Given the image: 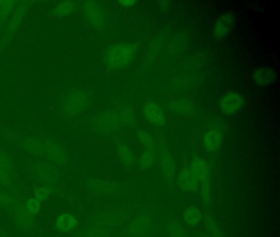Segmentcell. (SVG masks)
<instances>
[{
	"label": "cell",
	"mask_w": 280,
	"mask_h": 237,
	"mask_svg": "<svg viewBox=\"0 0 280 237\" xmlns=\"http://www.w3.org/2000/svg\"><path fill=\"white\" fill-rule=\"evenodd\" d=\"M167 107L174 114L180 115H190L195 111V106L192 103L185 100H176L167 104Z\"/></svg>",
	"instance_id": "obj_10"
},
{
	"label": "cell",
	"mask_w": 280,
	"mask_h": 237,
	"mask_svg": "<svg viewBox=\"0 0 280 237\" xmlns=\"http://www.w3.org/2000/svg\"><path fill=\"white\" fill-rule=\"evenodd\" d=\"M160 169L163 175L167 181H172L175 174V163L173 157L168 152L161 148L160 151Z\"/></svg>",
	"instance_id": "obj_8"
},
{
	"label": "cell",
	"mask_w": 280,
	"mask_h": 237,
	"mask_svg": "<svg viewBox=\"0 0 280 237\" xmlns=\"http://www.w3.org/2000/svg\"><path fill=\"white\" fill-rule=\"evenodd\" d=\"M118 153L121 160L124 162L127 166L131 165L133 162V154L131 152V148H129L127 144H122L118 149Z\"/></svg>",
	"instance_id": "obj_16"
},
{
	"label": "cell",
	"mask_w": 280,
	"mask_h": 237,
	"mask_svg": "<svg viewBox=\"0 0 280 237\" xmlns=\"http://www.w3.org/2000/svg\"><path fill=\"white\" fill-rule=\"evenodd\" d=\"M275 79V71L269 68H259L253 72L254 82L260 87H265L271 84Z\"/></svg>",
	"instance_id": "obj_9"
},
{
	"label": "cell",
	"mask_w": 280,
	"mask_h": 237,
	"mask_svg": "<svg viewBox=\"0 0 280 237\" xmlns=\"http://www.w3.org/2000/svg\"><path fill=\"white\" fill-rule=\"evenodd\" d=\"M136 136L139 142L144 146L145 148H156V143L154 141L153 138L146 130H138L136 132Z\"/></svg>",
	"instance_id": "obj_15"
},
{
	"label": "cell",
	"mask_w": 280,
	"mask_h": 237,
	"mask_svg": "<svg viewBox=\"0 0 280 237\" xmlns=\"http://www.w3.org/2000/svg\"><path fill=\"white\" fill-rule=\"evenodd\" d=\"M177 181L179 188L186 192H195L199 187V182L191 172L190 167L182 168L178 173Z\"/></svg>",
	"instance_id": "obj_6"
},
{
	"label": "cell",
	"mask_w": 280,
	"mask_h": 237,
	"mask_svg": "<svg viewBox=\"0 0 280 237\" xmlns=\"http://www.w3.org/2000/svg\"><path fill=\"white\" fill-rule=\"evenodd\" d=\"M205 226H206L207 230H209V232L213 235L214 237H221L222 235V231L220 229L218 224L214 221L212 218H208L207 217L205 219Z\"/></svg>",
	"instance_id": "obj_17"
},
{
	"label": "cell",
	"mask_w": 280,
	"mask_h": 237,
	"mask_svg": "<svg viewBox=\"0 0 280 237\" xmlns=\"http://www.w3.org/2000/svg\"><path fill=\"white\" fill-rule=\"evenodd\" d=\"M235 18L231 14L221 15L214 24L213 35L217 40H223L229 36L234 29Z\"/></svg>",
	"instance_id": "obj_3"
},
{
	"label": "cell",
	"mask_w": 280,
	"mask_h": 237,
	"mask_svg": "<svg viewBox=\"0 0 280 237\" xmlns=\"http://www.w3.org/2000/svg\"><path fill=\"white\" fill-rule=\"evenodd\" d=\"M183 218L187 225L195 226L201 221L202 215L197 208L195 207H189L185 210Z\"/></svg>",
	"instance_id": "obj_13"
},
{
	"label": "cell",
	"mask_w": 280,
	"mask_h": 237,
	"mask_svg": "<svg viewBox=\"0 0 280 237\" xmlns=\"http://www.w3.org/2000/svg\"><path fill=\"white\" fill-rule=\"evenodd\" d=\"M244 96L237 92H228L220 101V110L226 114H234L244 107Z\"/></svg>",
	"instance_id": "obj_2"
},
{
	"label": "cell",
	"mask_w": 280,
	"mask_h": 237,
	"mask_svg": "<svg viewBox=\"0 0 280 237\" xmlns=\"http://www.w3.org/2000/svg\"><path fill=\"white\" fill-rule=\"evenodd\" d=\"M223 140L224 135L220 130H208L203 136V146L207 152H216L222 146Z\"/></svg>",
	"instance_id": "obj_7"
},
{
	"label": "cell",
	"mask_w": 280,
	"mask_h": 237,
	"mask_svg": "<svg viewBox=\"0 0 280 237\" xmlns=\"http://www.w3.org/2000/svg\"><path fill=\"white\" fill-rule=\"evenodd\" d=\"M156 148H146L139 159V166L142 170H147L156 163Z\"/></svg>",
	"instance_id": "obj_11"
},
{
	"label": "cell",
	"mask_w": 280,
	"mask_h": 237,
	"mask_svg": "<svg viewBox=\"0 0 280 237\" xmlns=\"http://www.w3.org/2000/svg\"><path fill=\"white\" fill-rule=\"evenodd\" d=\"M121 4L124 5L125 7H132L134 5H136V2L135 1H122Z\"/></svg>",
	"instance_id": "obj_19"
},
{
	"label": "cell",
	"mask_w": 280,
	"mask_h": 237,
	"mask_svg": "<svg viewBox=\"0 0 280 237\" xmlns=\"http://www.w3.org/2000/svg\"><path fill=\"white\" fill-rule=\"evenodd\" d=\"M190 169L199 183L211 182V169L209 164L204 159L200 157L194 158L191 161Z\"/></svg>",
	"instance_id": "obj_5"
},
{
	"label": "cell",
	"mask_w": 280,
	"mask_h": 237,
	"mask_svg": "<svg viewBox=\"0 0 280 237\" xmlns=\"http://www.w3.org/2000/svg\"><path fill=\"white\" fill-rule=\"evenodd\" d=\"M137 48L131 43L120 42L112 45L106 52L105 61L109 69L122 70L128 66L136 57Z\"/></svg>",
	"instance_id": "obj_1"
},
{
	"label": "cell",
	"mask_w": 280,
	"mask_h": 237,
	"mask_svg": "<svg viewBox=\"0 0 280 237\" xmlns=\"http://www.w3.org/2000/svg\"><path fill=\"white\" fill-rule=\"evenodd\" d=\"M40 203L41 201L38 199H31L27 202V208L29 210V213L31 214H36L38 213L40 208Z\"/></svg>",
	"instance_id": "obj_18"
},
{
	"label": "cell",
	"mask_w": 280,
	"mask_h": 237,
	"mask_svg": "<svg viewBox=\"0 0 280 237\" xmlns=\"http://www.w3.org/2000/svg\"><path fill=\"white\" fill-rule=\"evenodd\" d=\"M77 225V218L74 215L64 213L58 217L56 221V228L61 232H66Z\"/></svg>",
	"instance_id": "obj_12"
},
{
	"label": "cell",
	"mask_w": 280,
	"mask_h": 237,
	"mask_svg": "<svg viewBox=\"0 0 280 237\" xmlns=\"http://www.w3.org/2000/svg\"><path fill=\"white\" fill-rule=\"evenodd\" d=\"M144 115L147 121L157 127L165 126L166 117L163 108L155 101H148L146 103L143 108Z\"/></svg>",
	"instance_id": "obj_4"
},
{
	"label": "cell",
	"mask_w": 280,
	"mask_h": 237,
	"mask_svg": "<svg viewBox=\"0 0 280 237\" xmlns=\"http://www.w3.org/2000/svg\"><path fill=\"white\" fill-rule=\"evenodd\" d=\"M167 232L174 237H184V229L179 222L177 221H169L167 224Z\"/></svg>",
	"instance_id": "obj_14"
}]
</instances>
